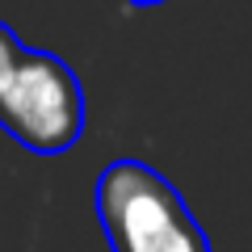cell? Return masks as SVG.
I'll list each match as a JSON object with an SVG mask.
<instances>
[{
    "label": "cell",
    "instance_id": "1",
    "mask_svg": "<svg viewBox=\"0 0 252 252\" xmlns=\"http://www.w3.org/2000/svg\"><path fill=\"white\" fill-rule=\"evenodd\" d=\"M97 219L109 252H210L181 193L143 160H114L97 177Z\"/></svg>",
    "mask_w": 252,
    "mask_h": 252
},
{
    "label": "cell",
    "instance_id": "2",
    "mask_svg": "<svg viewBox=\"0 0 252 252\" xmlns=\"http://www.w3.org/2000/svg\"><path fill=\"white\" fill-rule=\"evenodd\" d=\"M0 126L38 156H59L84 130V89L59 55L21 46L0 80Z\"/></svg>",
    "mask_w": 252,
    "mask_h": 252
},
{
    "label": "cell",
    "instance_id": "3",
    "mask_svg": "<svg viewBox=\"0 0 252 252\" xmlns=\"http://www.w3.org/2000/svg\"><path fill=\"white\" fill-rule=\"evenodd\" d=\"M17 55H21V42H17V34H13L4 21H0V80L9 76V67L17 63Z\"/></svg>",
    "mask_w": 252,
    "mask_h": 252
},
{
    "label": "cell",
    "instance_id": "4",
    "mask_svg": "<svg viewBox=\"0 0 252 252\" xmlns=\"http://www.w3.org/2000/svg\"><path fill=\"white\" fill-rule=\"evenodd\" d=\"M130 4H135V9H147V4H160V0H130Z\"/></svg>",
    "mask_w": 252,
    "mask_h": 252
}]
</instances>
